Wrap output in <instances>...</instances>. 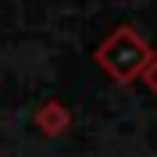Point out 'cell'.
Listing matches in <instances>:
<instances>
[{
	"mask_svg": "<svg viewBox=\"0 0 157 157\" xmlns=\"http://www.w3.org/2000/svg\"><path fill=\"white\" fill-rule=\"evenodd\" d=\"M154 50H150V39L136 29V25H118L114 32L104 36V43L97 47V64L104 68V75L114 78V82H136L143 75V68L150 64Z\"/></svg>",
	"mask_w": 157,
	"mask_h": 157,
	"instance_id": "1",
	"label": "cell"
},
{
	"mask_svg": "<svg viewBox=\"0 0 157 157\" xmlns=\"http://www.w3.org/2000/svg\"><path fill=\"white\" fill-rule=\"evenodd\" d=\"M139 78H143V86H147L150 93H154V97H157V54H154V57H150V64H147V68H143V75H139Z\"/></svg>",
	"mask_w": 157,
	"mask_h": 157,
	"instance_id": "3",
	"label": "cell"
},
{
	"mask_svg": "<svg viewBox=\"0 0 157 157\" xmlns=\"http://www.w3.org/2000/svg\"><path fill=\"white\" fill-rule=\"evenodd\" d=\"M32 121H36V128L43 132V136H64L68 125H71V111L64 107L61 100L47 97L36 111H32Z\"/></svg>",
	"mask_w": 157,
	"mask_h": 157,
	"instance_id": "2",
	"label": "cell"
}]
</instances>
